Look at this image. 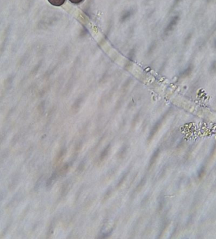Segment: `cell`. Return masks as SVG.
Listing matches in <instances>:
<instances>
[{"label": "cell", "instance_id": "obj_1", "mask_svg": "<svg viewBox=\"0 0 216 239\" xmlns=\"http://www.w3.org/2000/svg\"><path fill=\"white\" fill-rule=\"evenodd\" d=\"M48 2L52 5L56 6H60L65 3V0H48Z\"/></svg>", "mask_w": 216, "mask_h": 239}, {"label": "cell", "instance_id": "obj_2", "mask_svg": "<svg viewBox=\"0 0 216 239\" xmlns=\"http://www.w3.org/2000/svg\"><path fill=\"white\" fill-rule=\"evenodd\" d=\"M69 1L73 4H80L84 1V0H69Z\"/></svg>", "mask_w": 216, "mask_h": 239}]
</instances>
